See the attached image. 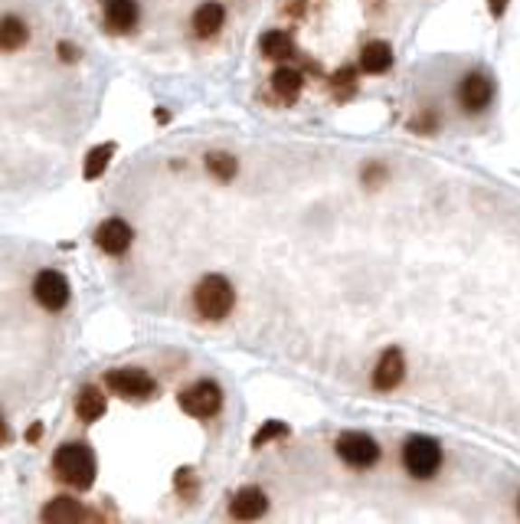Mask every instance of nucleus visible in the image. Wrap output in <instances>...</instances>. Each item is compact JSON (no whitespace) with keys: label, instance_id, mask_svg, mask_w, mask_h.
Wrapping results in <instances>:
<instances>
[{"label":"nucleus","instance_id":"obj_16","mask_svg":"<svg viewBox=\"0 0 520 524\" xmlns=\"http://www.w3.org/2000/svg\"><path fill=\"white\" fill-rule=\"evenodd\" d=\"M76 413L82 423H95L105 416V394L99 387H82L76 396Z\"/></svg>","mask_w":520,"mask_h":524},{"label":"nucleus","instance_id":"obj_13","mask_svg":"<svg viewBox=\"0 0 520 524\" xmlns=\"http://www.w3.org/2000/svg\"><path fill=\"white\" fill-rule=\"evenodd\" d=\"M105 24L115 30V33H128L137 24V4L135 0H109L105 4Z\"/></svg>","mask_w":520,"mask_h":524},{"label":"nucleus","instance_id":"obj_11","mask_svg":"<svg viewBox=\"0 0 520 524\" xmlns=\"http://www.w3.org/2000/svg\"><path fill=\"white\" fill-rule=\"evenodd\" d=\"M265 508H269V499L262 489H239L230 501V515L239 521H252V518L265 515Z\"/></svg>","mask_w":520,"mask_h":524},{"label":"nucleus","instance_id":"obj_2","mask_svg":"<svg viewBox=\"0 0 520 524\" xmlns=\"http://www.w3.org/2000/svg\"><path fill=\"white\" fill-rule=\"evenodd\" d=\"M194 305L200 311V319L206 321H220L226 319L236 305V292H232L230 279H222V275H206L200 279V285L194 289Z\"/></svg>","mask_w":520,"mask_h":524},{"label":"nucleus","instance_id":"obj_10","mask_svg":"<svg viewBox=\"0 0 520 524\" xmlns=\"http://www.w3.org/2000/svg\"><path fill=\"white\" fill-rule=\"evenodd\" d=\"M459 99L468 112H481V109L495 99V86H491V79H487L485 72H468V76L461 79Z\"/></svg>","mask_w":520,"mask_h":524},{"label":"nucleus","instance_id":"obj_12","mask_svg":"<svg viewBox=\"0 0 520 524\" xmlns=\"http://www.w3.org/2000/svg\"><path fill=\"white\" fill-rule=\"evenodd\" d=\"M222 20H226L222 4L206 0V4H200L194 14V33L200 36V40H210V36H216L222 30Z\"/></svg>","mask_w":520,"mask_h":524},{"label":"nucleus","instance_id":"obj_3","mask_svg":"<svg viewBox=\"0 0 520 524\" xmlns=\"http://www.w3.org/2000/svg\"><path fill=\"white\" fill-rule=\"evenodd\" d=\"M402 465L412 479H432L442 465V446L432 436H412L402 446Z\"/></svg>","mask_w":520,"mask_h":524},{"label":"nucleus","instance_id":"obj_23","mask_svg":"<svg viewBox=\"0 0 520 524\" xmlns=\"http://www.w3.org/2000/svg\"><path fill=\"white\" fill-rule=\"evenodd\" d=\"M334 89H337V95L350 92V89H354V69H341V72L334 76Z\"/></svg>","mask_w":520,"mask_h":524},{"label":"nucleus","instance_id":"obj_19","mask_svg":"<svg viewBox=\"0 0 520 524\" xmlns=\"http://www.w3.org/2000/svg\"><path fill=\"white\" fill-rule=\"evenodd\" d=\"M43 518L46 521H79V518H89V515L82 511V505H79L76 499L60 495V499H52L50 505L43 508Z\"/></svg>","mask_w":520,"mask_h":524},{"label":"nucleus","instance_id":"obj_17","mask_svg":"<svg viewBox=\"0 0 520 524\" xmlns=\"http://www.w3.org/2000/svg\"><path fill=\"white\" fill-rule=\"evenodd\" d=\"M262 56L265 60H288L295 56V40L285 30H269L262 36Z\"/></svg>","mask_w":520,"mask_h":524},{"label":"nucleus","instance_id":"obj_6","mask_svg":"<svg viewBox=\"0 0 520 524\" xmlns=\"http://www.w3.org/2000/svg\"><path fill=\"white\" fill-rule=\"evenodd\" d=\"M337 456L347 465H354V469H370V465H376V459H380V446H376V439L367 436V433H344V436L337 439Z\"/></svg>","mask_w":520,"mask_h":524},{"label":"nucleus","instance_id":"obj_9","mask_svg":"<svg viewBox=\"0 0 520 524\" xmlns=\"http://www.w3.org/2000/svg\"><path fill=\"white\" fill-rule=\"evenodd\" d=\"M406 377V357H402L400 348H386L380 354V361H376V370H373V387L376 390H396Z\"/></svg>","mask_w":520,"mask_h":524},{"label":"nucleus","instance_id":"obj_4","mask_svg":"<svg viewBox=\"0 0 520 524\" xmlns=\"http://www.w3.org/2000/svg\"><path fill=\"white\" fill-rule=\"evenodd\" d=\"M177 400H180V410L190 413L194 420H210L222 406V390L216 387L213 380H196L194 387L184 390Z\"/></svg>","mask_w":520,"mask_h":524},{"label":"nucleus","instance_id":"obj_26","mask_svg":"<svg viewBox=\"0 0 520 524\" xmlns=\"http://www.w3.org/2000/svg\"><path fill=\"white\" fill-rule=\"evenodd\" d=\"M0 443H7V423H4V416H0Z\"/></svg>","mask_w":520,"mask_h":524},{"label":"nucleus","instance_id":"obj_14","mask_svg":"<svg viewBox=\"0 0 520 524\" xmlns=\"http://www.w3.org/2000/svg\"><path fill=\"white\" fill-rule=\"evenodd\" d=\"M392 66V46L383 40H370L364 50H360V69L370 72V76H380Z\"/></svg>","mask_w":520,"mask_h":524},{"label":"nucleus","instance_id":"obj_7","mask_svg":"<svg viewBox=\"0 0 520 524\" xmlns=\"http://www.w3.org/2000/svg\"><path fill=\"white\" fill-rule=\"evenodd\" d=\"M33 295L46 311H62L69 305V279L56 269H43L33 279Z\"/></svg>","mask_w":520,"mask_h":524},{"label":"nucleus","instance_id":"obj_20","mask_svg":"<svg viewBox=\"0 0 520 524\" xmlns=\"http://www.w3.org/2000/svg\"><path fill=\"white\" fill-rule=\"evenodd\" d=\"M206 171L220 177V181H232L239 171V161L232 155H226V151H216V155H206Z\"/></svg>","mask_w":520,"mask_h":524},{"label":"nucleus","instance_id":"obj_24","mask_svg":"<svg viewBox=\"0 0 520 524\" xmlns=\"http://www.w3.org/2000/svg\"><path fill=\"white\" fill-rule=\"evenodd\" d=\"M383 177H386V171H383V167H380V164H376V167H367V171H364V181H367L370 187H373L376 181H383Z\"/></svg>","mask_w":520,"mask_h":524},{"label":"nucleus","instance_id":"obj_8","mask_svg":"<svg viewBox=\"0 0 520 524\" xmlns=\"http://www.w3.org/2000/svg\"><path fill=\"white\" fill-rule=\"evenodd\" d=\"M131 240H135V233H131V226L125 224V220H118V216L105 220V224L95 230V246H99L102 252H109V256L128 252Z\"/></svg>","mask_w":520,"mask_h":524},{"label":"nucleus","instance_id":"obj_15","mask_svg":"<svg viewBox=\"0 0 520 524\" xmlns=\"http://www.w3.org/2000/svg\"><path fill=\"white\" fill-rule=\"evenodd\" d=\"M301 89H305V79H301L298 69H291V66H282V69H275V76H272V92L279 95V99H285V102H295L301 95Z\"/></svg>","mask_w":520,"mask_h":524},{"label":"nucleus","instance_id":"obj_18","mask_svg":"<svg viewBox=\"0 0 520 524\" xmlns=\"http://www.w3.org/2000/svg\"><path fill=\"white\" fill-rule=\"evenodd\" d=\"M26 24L17 17H4L0 20V52H14L26 43Z\"/></svg>","mask_w":520,"mask_h":524},{"label":"nucleus","instance_id":"obj_5","mask_svg":"<svg viewBox=\"0 0 520 524\" xmlns=\"http://www.w3.org/2000/svg\"><path fill=\"white\" fill-rule=\"evenodd\" d=\"M105 384H109V390H115L118 396H125V400H147V396H154V390H157L154 377L141 367L109 370V374H105Z\"/></svg>","mask_w":520,"mask_h":524},{"label":"nucleus","instance_id":"obj_21","mask_svg":"<svg viewBox=\"0 0 520 524\" xmlns=\"http://www.w3.org/2000/svg\"><path fill=\"white\" fill-rule=\"evenodd\" d=\"M111 155H115V145H99L89 151L86 157V181H95V177H102V171L109 167Z\"/></svg>","mask_w":520,"mask_h":524},{"label":"nucleus","instance_id":"obj_25","mask_svg":"<svg viewBox=\"0 0 520 524\" xmlns=\"http://www.w3.org/2000/svg\"><path fill=\"white\" fill-rule=\"evenodd\" d=\"M60 56H62L66 62H72V60H76V50H72L69 43H60Z\"/></svg>","mask_w":520,"mask_h":524},{"label":"nucleus","instance_id":"obj_22","mask_svg":"<svg viewBox=\"0 0 520 524\" xmlns=\"http://www.w3.org/2000/svg\"><path fill=\"white\" fill-rule=\"evenodd\" d=\"M282 436H288V426H285V423H279V420H272V423H265L262 430L252 436V446L262 449L265 443H272V439H282Z\"/></svg>","mask_w":520,"mask_h":524},{"label":"nucleus","instance_id":"obj_1","mask_svg":"<svg viewBox=\"0 0 520 524\" xmlns=\"http://www.w3.org/2000/svg\"><path fill=\"white\" fill-rule=\"evenodd\" d=\"M52 469H56V475H60L66 485H72V489L79 491L92 489L95 456L86 443H62V446L56 449V456H52Z\"/></svg>","mask_w":520,"mask_h":524}]
</instances>
